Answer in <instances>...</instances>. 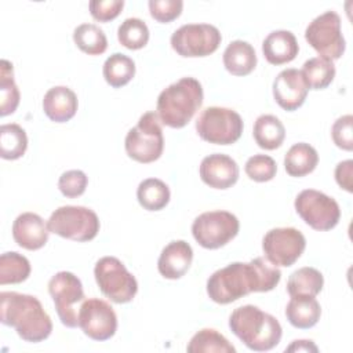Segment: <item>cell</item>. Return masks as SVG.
Returning <instances> with one entry per match:
<instances>
[{
    "label": "cell",
    "mask_w": 353,
    "mask_h": 353,
    "mask_svg": "<svg viewBox=\"0 0 353 353\" xmlns=\"http://www.w3.org/2000/svg\"><path fill=\"white\" fill-rule=\"evenodd\" d=\"M280 279V269L266 258L258 256L215 270L207 280V294L215 303L228 305L251 292L272 291Z\"/></svg>",
    "instance_id": "6da1fadb"
},
{
    "label": "cell",
    "mask_w": 353,
    "mask_h": 353,
    "mask_svg": "<svg viewBox=\"0 0 353 353\" xmlns=\"http://www.w3.org/2000/svg\"><path fill=\"white\" fill-rule=\"evenodd\" d=\"M0 321L32 343L47 339L52 331L51 317L41 302L33 295L15 291L0 292Z\"/></svg>",
    "instance_id": "7a4b0ae2"
},
{
    "label": "cell",
    "mask_w": 353,
    "mask_h": 353,
    "mask_svg": "<svg viewBox=\"0 0 353 353\" xmlns=\"http://www.w3.org/2000/svg\"><path fill=\"white\" fill-rule=\"evenodd\" d=\"M229 328L254 352L272 350L280 343L283 335L279 320L254 305L236 307L229 317Z\"/></svg>",
    "instance_id": "3957f363"
},
{
    "label": "cell",
    "mask_w": 353,
    "mask_h": 353,
    "mask_svg": "<svg viewBox=\"0 0 353 353\" xmlns=\"http://www.w3.org/2000/svg\"><path fill=\"white\" fill-rule=\"evenodd\" d=\"M203 99L201 83L194 77H182L159 94L156 113L161 124L182 128L201 108Z\"/></svg>",
    "instance_id": "277c9868"
},
{
    "label": "cell",
    "mask_w": 353,
    "mask_h": 353,
    "mask_svg": "<svg viewBox=\"0 0 353 353\" xmlns=\"http://www.w3.org/2000/svg\"><path fill=\"white\" fill-rule=\"evenodd\" d=\"M124 148L128 157L138 163L148 164L160 159L164 149V137L156 112L143 113L137 125L128 130Z\"/></svg>",
    "instance_id": "5b68a950"
},
{
    "label": "cell",
    "mask_w": 353,
    "mask_h": 353,
    "mask_svg": "<svg viewBox=\"0 0 353 353\" xmlns=\"http://www.w3.org/2000/svg\"><path fill=\"white\" fill-rule=\"evenodd\" d=\"M47 226L50 233L63 239L85 243L97 237L101 223L98 215L83 205H62L48 218Z\"/></svg>",
    "instance_id": "8992f818"
},
{
    "label": "cell",
    "mask_w": 353,
    "mask_h": 353,
    "mask_svg": "<svg viewBox=\"0 0 353 353\" xmlns=\"http://www.w3.org/2000/svg\"><path fill=\"white\" fill-rule=\"evenodd\" d=\"M241 116L229 108L208 106L199 114L196 120V131L199 137L215 145H232L237 142L243 134Z\"/></svg>",
    "instance_id": "52a82bcc"
},
{
    "label": "cell",
    "mask_w": 353,
    "mask_h": 353,
    "mask_svg": "<svg viewBox=\"0 0 353 353\" xmlns=\"http://www.w3.org/2000/svg\"><path fill=\"white\" fill-rule=\"evenodd\" d=\"M101 292L114 303H128L138 292V281L116 256L101 258L94 268Z\"/></svg>",
    "instance_id": "ba28073f"
},
{
    "label": "cell",
    "mask_w": 353,
    "mask_h": 353,
    "mask_svg": "<svg viewBox=\"0 0 353 353\" xmlns=\"http://www.w3.org/2000/svg\"><path fill=\"white\" fill-rule=\"evenodd\" d=\"M240 229L237 216L229 211L216 210L200 214L192 223L194 240L207 250H216L233 240Z\"/></svg>",
    "instance_id": "9c48e42d"
},
{
    "label": "cell",
    "mask_w": 353,
    "mask_h": 353,
    "mask_svg": "<svg viewBox=\"0 0 353 353\" xmlns=\"http://www.w3.org/2000/svg\"><path fill=\"white\" fill-rule=\"evenodd\" d=\"M305 39L319 57L335 61L346 48L341 30V17L335 11H325L316 17L305 30Z\"/></svg>",
    "instance_id": "30bf717a"
},
{
    "label": "cell",
    "mask_w": 353,
    "mask_h": 353,
    "mask_svg": "<svg viewBox=\"0 0 353 353\" xmlns=\"http://www.w3.org/2000/svg\"><path fill=\"white\" fill-rule=\"evenodd\" d=\"M294 207L302 221L319 232L334 229L341 219V208L335 199L316 189L302 190L295 197Z\"/></svg>",
    "instance_id": "8fae6325"
},
{
    "label": "cell",
    "mask_w": 353,
    "mask_h": 353,
    "mask_svg": "<svg viewBox=\"0 0 353 353\" xmlns=\"http://www.w3.org/2000/svg\"><path fill=\"white\" fill-rule=\"evenodd\" d=\"M221 41L219 29L210 23H186L171 36L172 50L185 58L208 57L218 50Z\"/></svg>",
    "instance_id": "7c38bea8"
},
{
    "label": "cell",
    "mask_w": 353,
    "mask_h": 353,
    "mask_svg": "<svg viewBox=\"0 0 353 353\" xmlns=\"http://www.w3.org/2000/svg\"><path fill=\"white\" fill-rule=\"evenodd\" d=\"M48 292L61 323L68 328H76L79 325V312L74 310V305L85 298L80 279L72 272H58L48 281Z\"/></svg>",
    "instance_id": "4fadbf2b"
},
{
    "label": "cell",
    "mask_w": 353,
    "mask_h": 353,
    "mask_svg": "<svg viewBox=\"0 0 353 353\" xmlns=\"http://www.w3.org/2000/svg\"><path fill=\"white\" fill-rule=\"evenodd\" d=\"M306 248V239L295 228L270 229L262 240L265 258L274 266L288 268L294 265Z\"/></svg>",
    "instance_id": "5bb4252c"
},
{
    "label": "cell",
    "mask_w": 353,
    "mask_h": 353,
    "mask_svg": "<svg viewBox=\"0 0 353 353\" xmlns=\"http://www.w3.org/2000/svg\"><path fill=\"white\" fill-rule=\"evenodd\" d=\"M79 327L84 335L94 341H108L117 330L116 312L103 299H84L79 309Z\"/></svg>",
    "instance_id": "9a60e30c"
},
{
    "label": "cell",
    "mask_w": 353,
    "mask_h": 353,
    "mask_svg": "<svg viewBox=\"0 0 353 353\" xmlns=\"http://www.w3.org/2000/svg\"><path fill=\"white\" fill-rule=\"evenodd\" d=\"M307 91L309 88L301 70L295 68L281 70L273 81V98L287 112L301 108L307 97Z\"/></svg>",
    "instance_id": "2e32d148"
},
{
    "label": "cell",
    "mask_w": 353,
    "mask_h": 353,
    "mask_svg": "<svg viewBox=\"0 0 353 353\" xmlns=\"http://www.w3.org/2000/svg\"><path fill=\"white\" fill-rule=\"evenodd\" d=\"M200 178L201 181L212 189H229L239 179V165L228 154L214 153L205 156L200 163Z\"/></svg>",
    "instance_id": "e0dca14e"
},
{
    "label": "cell",
    "mask_w": 353,
    "mask_h": 353,
    "mask_svg": "<svg viewBox=\"0 0 353 353\" xmlns=\"http://www.w3.org/2000/svg\"><path fill=\"white\" fill-rule=\"evenodd\" d=\"M50 230L44 219L34 212L19 214L12 223L14 241L29 251L43 248L48 241Z\"/></svg>",
    "instance_id": "ac0fdd59"
},
{
    "label": "cell",
    "mask_w": 353,
    "mask_h": 353,
    "mask_svg": "<svg viewBox=\"0 0 353 353\" xmlns=\"http://www.w3.org/2000/svg\"><path fill=\"white\" fill-rule=\"evenodd\" d=\"M193 261V250L185 240H174L163 250L157 261L159 273L168 280L185 276Z\"/></svg>",
    "instance_id": "d6986e66"
},
{
    "label": "cell",
    "mask_w": 353,
    "mask_h": 353,
    "mask_svg": "<svg viewBox=\"0 0 353 353\" xmlns=\"http://www.w3.org/2000/svg\"><path fill=\"white\" fill-rule=\"evenodd\" d=\"M77 95L65 85L50 88L43 98L44 114L55 123H66L74 117L77 112Z\"/></svg>",
    "instance_id": "ffe728a7"
},
{
    "label": "cell",
    "mask_w": 353,
    "mask_h": 353,
    "mask_svg": "<svg viewBox=\"0 0 353 353\" xmlns=\"http://www.w3.org/2000/svg\"><path fill=\"white\" fill-rule=\"evenodd\" d=\"M262 52L270 65H284L294 61L299 52L296 37L290 30H274L262 43Z\"/></svg>",
    "instance_id": "44dd1931"
},
{
    "label": "cell",
    "mask_w": 353,
    "mask_h": 353,
    "mask_svg": "<svg viewBox=\"0 0 353 353\" xmlns=\"http://www.w3.org/2000/svg\"><path fill=\"white\" fill-rule=\"evenodd\" d=\"M321 316V306L314 296L295 295L291 296L285 306V317L288 323L299 330L314 327Z\"/></svg>",
    "instance_id": "7402d4cb"
},
{
    "label": "cell",
    "mask_w": 353,
    "mask_h": 353,
    "mask_svg": "<svg viewBox=\"0 0 353 353\" xmlns=\"http://www.w3.org/2000/svg\"><path fill=\"white\" fill-rule=\"evenodd\" d=\"M223 66L233 76H247L256 66V52L244 40H233L223 51Z\"/></svg>",
    "instance_id": "603a6c76"
},
{
    "label": "cell",
    "mask_w": 353,
    "mask_h": 353,
    "mask_svg": "<svg viewBox=\"0 0 353 353\" xmlns=\"http://www.w3.org/2000/svg\"><path fill=\"white\" fill-rule=\"evenodd\" d=\"M319 164L317 150L306 143L298 142L292 145L284 156V168L288 175L301 178L314 171Z\"/></svg>",
    "instance_id": "cb8c5ba5"
},
{
    "label": "cell",
    "mask_w": 353,
    "mask_h": 353,
    "mask_svg": "<svg viewBox=\"0 0 353 353\" xmlns=\"http://www.w3.org/2000/svg\"><path fill=\"white\" fill-rule=\"evenodd\" d=\"M252 134L259 148L265 150H274L283 145L285 128L276 116L261 114L254 123Z\"/></svg>",
    "instance_id": "d4e9b609"
},
{
    "label": "cell",
    "mask_w": 353,
    "mask_h": 353,
    "mask_svg": "<svg viewBox=\"0 0 353 353\" xmlns=\"http://www.w3.org/2000/svg\"><path fill=\"white\" fill-rule=\"evenodd\" d=\"M324 285V277L320 270L310 268V266H303L288 277L287 281V292L290 296L295 295H309V296H316L317 294L321 292Z\"/></svg>",
    "instance_id": "484cf974"
},
{
    "label": "cell",
    "mask_w": 353,
    "mask_h": 353,
    "mask_svg": "<svg viewBox=\"0 0 353 353\" xmlns=\"http://www.w3.org/2000/svg\"><path fill=\"white\" fill-rule=\"evenodd\" d=\"M170 197V188L159 178H146L137 189L138 203L148 211L163 210L168 204Z\"/></svg>",
    "instance_id": "4316f807"
},
{
    "label": "cell",
    "mask_w": 353,
    "mask_h": 353,
    "mask_svg": "<svg viewBox=\"0 0 353 353\" xmlns=\"http://www.w3.org/2000/svg\"><path fill=\"white\" fill-rule=\"evenodd\" d=\"M106 83L113 88L128 84L135 76V62L121 52H114L106 58L102 68Z\"/></svg>",
    "instance_id": "83f0119b"
},
{
    "label": "cell",
    "mask_w": 353,
    "mask_h": 353,
    "mask_svg": "<svg viewBox=\"0 0 353 353\" xmlns=\"http://www.w3.org/2000/svg\"><path fill=\"white\" fill-rule=\"evenodd\" d=\"M301 73L309 90H324L332 83L336 70L332 61L314 57L303 63Z\"/></svg>",
    "instance_id": "f1b7e54d"
},
{
    "label": "cell",
    "mask_w": 353,
    "mask_h": 353,
    "mask_svg": "<svg viewBox=\"0 0 353 353\" xmlns=\"http://www.w3.org/2000/svg\"><path fill=\"white\" fill-rule=\"evenodd\" d=\"M21 94L14 80L12 63L7 59L0 62V116L12 114L19 105Z\"/></svg>",
    "instance_id": "f546056e"
},
{
    "label": "cell",
    "mask_w": 353,
    "mask_h": 353,
    "mask_svg": "<svg viewBox=\"0 0 353 353\" xmlns=\"http://www.w3.org/2000/svg\"><path fill=\"white\" fill-rule=\"evenodd\" d=\"M28 149V137L25 130L15 123L0 127V156L4 160H17Z\"/></svg>",
    "instance_id": "4dcf8cb0"
},
{
    "label": "cell",
    "mask_w": 353,
    "mask_h": 353,
    "mask_svg": "<svg viewBox=\"0 0 353 353\" xmlns=\"http://www.w3.org/2000/svg\"><path fill=\"white\" fill-rule=\"evenodd\" d=\"M186 350L189 353H236V347L214 328H203L196 332L189 341Z\"/></svg>",
    "instance_id": "1f68e13d"
},
{
    "label": "cell",
    "mask_w": 353,
    "mask_h": 353,
    "mask_svg": "<svg viewBox=\"0 0 353 353\" xmlns=\"http://www.w3.org/2000/svg\"><path fill=\"white\" fill-rule=\"evenodd\" d=\"M73 41L88 55H101L108 48V39L103 30L95 23H81L73 30Z\"/></svg>",
    "instance_id": "d6a6232c"
},
{
    "label": "cell",
    "mask_w": 353,
    "mask_h": 353,
    "mask_svg": "<svg viewBox=\"0 0 353 353\" xmlns=\"http://www.w3.org/2000/svg\"><path fill=\"white\" fill-rule=\"evenodd\" d=\"M30 262L26 256L10 251L0 256V284H19L30 274Z\"/></svg>",
    "instance_id": "836d02e7"
},
{
    "label": "cell",
    "mask_w": 353,
    "mask_h": 353,
    "mask_svg": "<svg viewBox=\"0 0 353 353\" xmlns=\"http://www.w3.org/2000/svg\"><path fill=\"white\" fill-rule=\"evenodd\" d=\"M117 39L128 50H141L149 41V28L139 18H127L117 29Z\"/></svg>",
    "instance_id": "e575fe53"
},
{
    "label": "cell",
    "mask_w": 353,
    "mask_h": 353,
    "mask_svg": "<svg viewBox=\"0 0 353 353\" xmlns=\"http://www.w3.org/2000/svg\"><path fill=\"white\" fill-rule=\"evenodd\" d=\"M244 171L255 182H268L276 176L277 164L268 154H254L247 160Z\"/></svg>",
    "instance_id": "d590c367"
},
{
    "label": "cell",
    "mask_w": 353,
    "mask_h": 353,
    "mask_svg": "<svg viewBox=\"0 0 353 353\" xmlns=\"http://www.w3.org/2000/svg\"><path fill=\"white\" fill-rule=\"evenodd\" d=\"M88 178L81 170L65 171L58 179V189L65 197L74 199L85 192Z\"/></svg>",
    "instance_id": "8d00e7d4"
},
{
    "label": "cell",
    "mask_w": 353,
    "mask_h": 353,
    "mask_svg": "<svg viewBox=\"0 0 353 353\" xmlns=\"http://www.w3.org/2000/svg\"><path fill=\"white\" fill-rule=\"evenodd\" d=\"M148 6L152 18L160 23H168L176 19L183 10L182 0H149Z\"/></svg>",
    "instance_id": "74e56055"
},
{
    "label": "cell",
    "mask_w": 353,
    "mask_h": 353,
    "mask_svg": "<svg viewBox=\"0 0 353 353\" xmlns=\"http://www.w3.org/2000/svg\"><path fill=\"white\" fill-rule=\"evenodd\" d=\"M353 116L352 114H343L338 117L331 128V135L334 143L343 150L350 152L353 149Z\"/></svg>",
    "instance_id": "f35d334b"
},
{
    "label": "cell",
    "mask_w": 353,
    "mask_h": 353,
    "mask_svg": "<svg viewBox=\"0 0 353 353\" xmlns=\"http://www.w3.org/2000/svg\"><path fill=\"white\" fill-rule=\"evenodd\" d=\"M123 7V0H91L88 3L91 17L99 22H109L117 18Z\"/></svg>",
    "instance_id": "ab89813d"
},
{
    "label": "cell",
    "mask_w": 353,
    "mask_h": 353,
    "mask_svg": "<svg viewBox=\"0 0 353 353\" xmlns=\"http://www.w3.org/2000/svg\"><path fill=\"white\" fill-rule=\"evenodd\" d=\"M352 172H353V160H345L336 164L335 167V181L341 186V189L352 193L353 192V182H352Z\"/></svg>",
    "instance_id": "60d3db41"
},
{
    "label": "cell",
    "mask_w": 353,
    "mask_h": 353,
    "mask_svg": "<svg viewBox=\"0 0 353 353\" xmlns=\"http://www.w3.org/2000/svg\"><path fill=\"white\" fill-rule=\"evenodd\" d=\"M285 352H319V347L310 339H296L290 346L285 347Z\"/></svg>",
    "instance_id": "b9f144b4"
}]
</instances>
